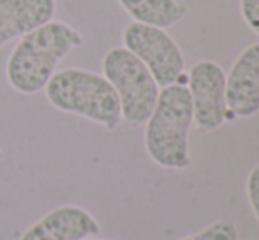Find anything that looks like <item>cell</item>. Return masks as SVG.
<instances>
[{
    "label": "cell",
    "instance_id": "1",
    "mask_svg": "<svg viewBox=\"0 0 259 240\" xmlns=\"http://www.w3.org/2000/svg\"><path fill=\"white\" fill-rule=\"evenodd\" d=\"M83 45V37L65 21L52 20L25 34L7 60V82L20 94L45 90L55 69L72 50Z\"/></svg>",
    "mask_w": 259,
    "mask_h": 240
},
{
    "label": "cell",
    "instance_id": "2",
    "mask_svg": "<svg viewBox=\"0 0 259 240\" xmlns=\"http://www.w3.org/2000/svg\"><path fill=\"white\" fill-rule=\"evenodd\" d=\"M192 122L194 111L187 85L164 87L145 129V147L152 161L167 170L189 168V129Z\"/></svg>",
    "mask_w": 259,
    "mask_h": 240
},
{
    "label": "cell",
    "instance_id": "3",
    "mask_svg": "<svg viewBox=\"0 0 259 240\" xmlns=\"http://www.w3.org/2000/svg\"><path fill=\"white\" fill-rule=\"evenodd\" d=\"M45 92L57 110L89 118L108 131L116 129L122 120L118 94L97 72L74 67L58 71L45 87Z\"/></svg>",
    "mask_w": 259,
    "mask_h": 240
},
{
    "label": "cell",
    "instance_id": "4",
    "mask_svg": "<svg viewBox=\"0 0 259 240\" xmlns=\"http://www.w3.org/2000/svg\"><path fill=\"white\" fill-rule=\"evenodd\" d=\"M103 72L118 94L122 118L133 126L147 124L159 97V85L147 65L127 48L118 46L104 55Z\"/></svg>",
    "mask_w": 259,
    "mask_h": 240
},
{
    "label": "cell",
    "instance_id": "5",
    "mask_svg": "<svg viewBox=\"0 0 259 240\" xmlns=\"http://www.w3.org/2000/svg\"><path fill=\"white\" fill-rule=\"evenodd\" d=\"M122 39L123 48L147 65L159 87L173 85L184 74V53L164 28L133 21L125 27Z\"/></svg>",
    "mask_w": 259,
    "mask_h": 240
},
{
    "label": "cell",
    "instance_id": "6",
    "mask_svg": "<svg viewBox=\"0 0 259 240\" xmlns=\"http://www.w3.org/2000/svg\"><path fill=\"white\" fill-rule=\"evenodd\" d=\"M189 94L194 122L199 129L213 131L226 122V74L219 64L199 60L189 71Z\"/></svg>",
    "mask_w": 259,
    "mask_h": 240
},
{
    "label": "cell",
    "instance_id": "7",
    "mask_svg": "<svg viewBox=\"0 0 259 240\" xmlns=\"http://www.w3.org/2000/svg\"><path fill=\"white\" fill-rule=\"evenodd\" d=\"M226 106L238 118L259 111V43L243 50L233 64L226 78Z\"/></svg>",
    "mask_w": 259,
    "mask_h": 240
},
{
    "label": "cell",
    "instance_id": "8",
    "mask_svg": "<svg viewBox=\"0 0 259 240\" xmlns=\"http://www.w3.org/2000/svg\"><path fill=\"white\" fill-rule=\"evenodd\" d=\"M99 233L101 226L92 214L81 207L64 205L50 210L20 240H83Z\"/></svg>",
    "mask_w": 259,
    "mask_h": 240
},
{
    "label": "cell",
    "instance_id": "9",
    "mask_svg": "<svg viewBox=\"0 0 259 240\" xmlns=\"http://www.w3.org/2000/svg\"><path fill=\"white\" fill-rule=\"evenodd\" d=\"M55 0H0V48L53 20Z\"/></svg>",
    "mask_w": 259,
    "mask_h": 240
},
{
    "label": "cell",
    "instance_id": "10",
    "mask_svg": "<svg viewBox=\"0 0 259 240\" xmlns=\"http://www.w3.org/2000/svg\"><path fill=\"white\" fill-rule=\"evenodd\" d=\"M120 6L134 18V21L167 28L178 23L187 14V7L177 0H118Z\"/></svg>",
    "mask_w": 259,
    "mask_h": 240
},
{
    "label": "cell",
    "instance_id": "11",
    "mask_svg": "<svg viewBox=\"0 0 259 240\" xmlns=\"http://www.w3.org/2000/svg\"><path fill=\"white\" fill-rule=\"evenodd\" d=\"M180 240H238V230L231 221H215L199 233Z\"/></svg>",
    "mask_w": 259,
    "mask_h": 240
},
{
    "label": "cell",
    "instance_id": "12",
    "mask_svg": "<svg viewBox=\"0 0 259 240\" xmlns=\"http://www.w3.org/2000/svg\"><path fill=\"white\" fill-rule=\"evenodd\" d=\"M247 196H249L252 212L256 214L259 221V165L254 166L252 172L249 173V179H247Z\"/></svg>",
    "mask_w": 259,
    "mask_h": 240
},
{
    "label": "cell",
    "instance_id": "13",
    "mask_svg": "<svg viewBox=\"0 0 259 240\" xmlns=\"http://www.w3.org/2000/svg\"><path fill=\"white\" fill-rule=\"evenodd\" d=\"M240 7L245 23L259 35V0H242Z\"/></svg>",
    "mask_w": 259,
    "mask_h": 240
},
{
    "label": "cell",
    "instance_id": "14",
    "mask_svg": "<svg viewBox=\"0 0 259 240\" xmlns=\"http://www.w3.org/2000/svg\"><path fill=\"white\" fill-rule=\"evenodd\" d=\"M83 240H99V238H83Z\"/></svg>",
    "mask_w": 259,
    "mask_h": 240
}]
</instances>
